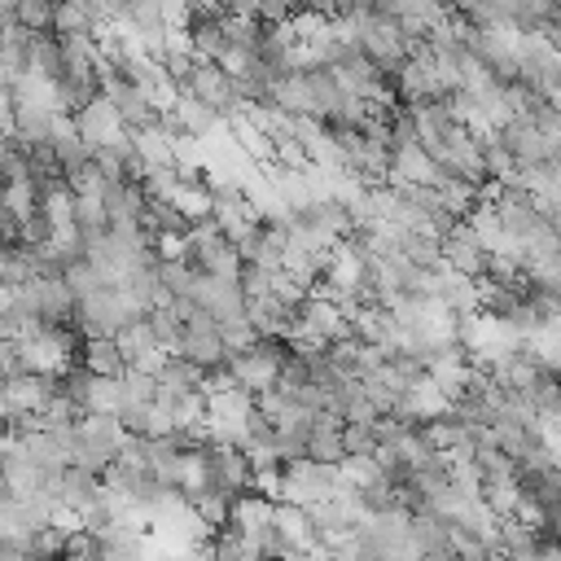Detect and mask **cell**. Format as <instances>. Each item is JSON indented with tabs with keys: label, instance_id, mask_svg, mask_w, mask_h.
<instances>
[{
	"label": "cell",
	"instance_id": "6da1fadb",
	"mask_svg": "<svg viewBox=\"0 0 561 561\" xmlns=\"http://www.w3.org/2000/svg\"><path fill=\"white\" fill-rule=\"evenodd\" d=\"M118 359H123L118 342H92V346H88V368H92V373L114 377V373H118Z\"/></svg>",
	"mask_w": 561,
	"mask_h": 561
}]
</instances>
